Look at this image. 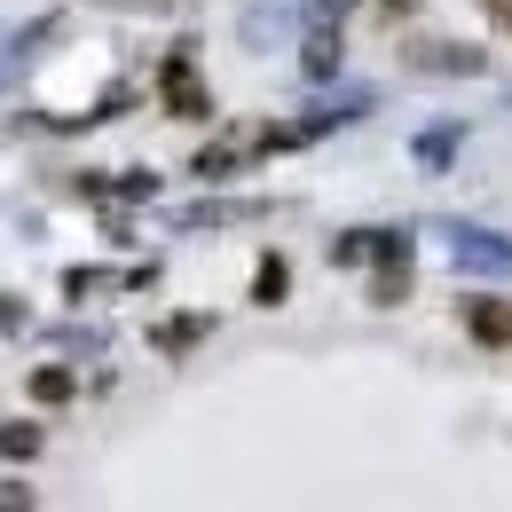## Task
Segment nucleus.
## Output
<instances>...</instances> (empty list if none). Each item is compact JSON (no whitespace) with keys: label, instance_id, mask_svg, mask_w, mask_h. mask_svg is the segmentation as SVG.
Returning <instances> with one entry per match:
<instances>
[{"label":"nucleus","instance_id":"2","mask_svg":"<svg viewBox=\"0 0 512 512\" xmlns=\"http://www.w3.org/2000/svg\"><path fill=\"white\" fill-rule=\"evenodd\" d=\"M284 284H292V268H284V260L268 253V260L253 268V300H260V308H276V300H284Z\"/></svg>","mask_w":512,"mask_h":512},{"label":"nucleus","instance_id":"7","mask_svg":"<svg viewBox=\"0 0 512 512\" xmlns=\"http://www.w3.org/2000/svg\"><path fill=\"white\" fill-rule=\"evenodd\" d=\"M505 24H512V0H505Z\"/></svg>","mask_w":512,"mask_h":512},{"label":"nucleus","instance_id":"4","mask_svg":"<svg viewBox=\"0 0 512 512\" xmlns=\"http://www.w3.org/2000/svg\"><path fill=\"white\" fill-rule=\"evenodd\" d=\"M0 449H8V457H32V449H40V426H0Z\"/></svg>","mask_w":512,"mask_h":512},{"label":"nucleus","instance_id":"5","mask_svg":"<svg viewBox=\"0 0 512 512\" xmlns=\"http://www.w3.org/2000/svg\"><path fill=\"white\" fill-rule=\"evenodd\" d=\"M32 394H40V402H71V371H40Z\"/></svg>","mask_w":512,"mask_h":512},{"label":"nucleus","instance_id":"1","mask_svg":"<svg viewBox=\"0 0 512 512\" xmlns=\"http://www.w3.org/2000/svg\"><path fill=\"white\" fill-rule=\"evenodd\" d=\"M166 103L182 111V119H205V95H197V79H190V64H166Z\"/></svg>","mask_w":512,"mask_h":512},{"label":"nucleus","instance_id":"6","mask_svg":"<svg viewBox=\"0 0 512 512\" xmlns=\"http://www.w3.org/2000/svg\"><path fill=\"white\" fill-rule=\"evenodd\" d=\"M8 505H32V489H24V481H0V512Z\"/></svg>","mask_w":512,"mask_h":512},{"label":"nucleus","instance_id":"3","mask_svg":"<svg viewBox=\"0 0 512 512\" xmlns=\"http://www.w3.org/2000/svg\"><path fill=\"white\" fill-rule=\"evenodd\" d=\"M473 339H512V316L505 308H473Z\"/></svg>","mask_w":512,"mask_h":512}]
</instances>
